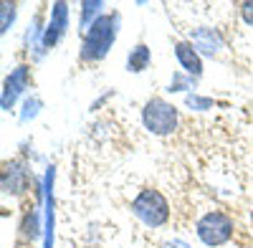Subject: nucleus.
Returning <instances> with one entry per match:
<instances>
[{
  "label": "nucleus",
  "mask_w": 253,
  "mask_h": 248,
  "mask_svg": "<svg viewBox=\"0 0 253 248\" xmlns=\"http://www.w3.org/2000/svg\"><path fill=\"white\" fill-rule=\"evenodd\" d=\"M122 28V15L119 10L104 13L96 23L81 36V48H79V58L84 64H99L109 56L112 46L117 43V36Z\"/></svg>",
  "instance_id": "obj_1"
},
{
  "label": "nucleus",
  "mask_w": 253,
  "mask_h": 248,
  "mask_svg": "<svg viewBox=\"0 0 253 248\" xmlns=\"http://www.w3.org/2000/svg\"><path fill=\"white\" fill-rule=\"evenodd\" d=\"M142 127L155 137H170L180 127V109L162 96H152L142 107Z\"/></svg>",
  "instance_id": "obj_2"
},
{
  "label": "nucleus",
  "mask_w": 253,
  "mask_h": 248,
  "mask_svg": "<svg viewBox=\"0 0 253 248\" xmlns=\"http://www.w3.org/2000/svg\"><path fill=\"white\" fill-rule=\"evenodd\" d=\"M132 215L147 228H162L170 220V203L160 190L144 188L132 200Z\"/></svg>",
  "instance_id": "obj_3"
},
{
  "label": "nucleus",
  "mask_w": 253,
  "mask_h": 248,
  "mask_svg": "<svg viewBox=\"0 0 253 248\" xmlns=\"http://www.w3.org/2000/svg\"><path fill=\"white\" fill-rule=\"evenodd\" d=\"M233 233H236V223L223 210H208L195 223V236L208 248H220V246L230 243Z\"/></svg>",
  "instance_id": "obj_4"
},
{
  "label": "nucleus",
  "mask_w": 253,
  "mask_h": 248,
  "mask_svg": "<svg viewBox=\"0 0 253 248\" xmlns=\"http://www.w3.org/2000/svg\"><path fill=\"white\" fill-rule=\"evenodd\" d=\"M31 182H33V172H31V165L26 160H5L3 162V172H0V188H3V195L10 198H23L31 190Z\"/></svg>",
  "instance_id": "obj_5"
},
{
  "label": "nucleus",
  "mask_w": 253,
  "mask_h": 248,
  "mask_svg": "<svg viewBox=\"0 0 253 248\" xmlns=\"http://www.w3.org/2000/svg\"><path fill=\"white\" fill-rule=\"evenodd\" d=\"M31 81H33V74H31L28 64L13 66L10 74L5 76V81H3V91H0V109H3V112L15 109L18 99L26 96V89L31 86Z\"/></svg>",
  "instance_id": "obj_6"
},
{
  "label": "nucleus",
  "mask_w": 253,
  "mask_h": 248,
  "mask_svg": "<svg viewBox=\"0 0 253 248\" xmlns=\"http://www.w3.org/2000/svg\"><path fill=\"white\" fill-rule=\"evenodd\" d=\"M66 28H69V5L66 3H51V18L46 23V31H43V53H48L51 48H56L61 43V38L66 36Z\"/></svg>",
  "instance_id": "obj_7"
},
{
  "label": "nucleus",
  "mask_w": 253,
  "mask_h": 248,
  "mask_svg": "<svg viewBox=\"0 0 253 248\" xmlns=\"http://www.w3.org/2000/svg\"><path fill=\"white\" fill-rule=\"evenodd\" d=\"M190 43L195 46V51L205 58H215L220 56V51L225 48V41L220 36L218 28H210V26H198L193 28V33H190Z\"/></svg>",
  "instance_id": "obj_8"
},
{
  "label": "nucleus",
  "mask_w": 253,
  "mask_h": 248,
  "mask_svg": "<svg viewBox=\"0 0 253 248\" xmlns=\"http://www.w3.org/2000/svg\"><path fill=\"white\" fill-rule=\"evenodd\" d=\"M175 58L180 64V71H185L187 76L200 79L203 76V56L195 51V46L190 41H175Z\"/></svg>",
  "instance_id": "obj_9"
},
{
  "label": "nucleus",
  "mask_w": 253,
  "mask_h": 248,
  "mask_svg": "<svg viewBox=\"0 0 253 248\" xmlns=\"http://www.w3.org/2000/svg\"><path fill=\"white\" fill-rule=\"evenodd\" d=\"M53 177H56V167L51 165V167L46 170L43 175V248H53Z\"/></svg>",
  "instance_id": "obj_10"
},
{
  "label": "nucleus",
  "mask_w": 253,
  "mask_h": 248,
  "mask_svg": "<svg viewBox=\"0 0 253 248\" xmlns=\"http://www.w3.org/2000/svg\"><path fill=\"white\" fill-rule=\"evenodd\" d=\"M104 8H107V3H101V0H84L81 3V8H79V33L81 36L86 33L104 13H107Z\"/></svg>",
  "instance_id": "obj_11"
},
{
  "label": "nucleus",
  "mask_w": 253,
  "mask_h": 248,
  "mask_svg": "<svg viewBox=\"0 0 253 248\" xmlns=\"http://www.w3.org/2000/svg\"><path fill=\"white\" fill-rule=\"evenodd\" d=\"M152 64V51L147 43H137L129 53H126V71L129 74H142Z\"/></svg>",
  "instance_id": "obj_12"
},
{
  "label": "nucleus",
  "mask_w": 253,
  "mask_h": 248,
  "mask_svg": "<svg viewBox=\"0 0 253 248\" xmlns=\"http://www.w3.org/2000/svg\"><path fill=\"white\" fill-rule=\"evenodd\" d=\"M41 231H43L41 228V210H36V208L26 210L23 218H20V225H18V236L28 243H33L41 236Z\"/></svg>",
  "instance_id": "obj_13"
},
{
  "label": "nucleus",
  "mask_w": 253,
  "mask_h": 248,
  "mask_svg": "<svg viewBox=\"0 0 253 248\" xmlns=\"http://www.w3.org/2000/svg\"><path fill=\"white\" fill-rule=\"evenodd\" d=\"M195 84H198V79H193V76H187L185 71H175L172 74V79H170V84H167V94H193L190 89H195Z\"/></svg>",
  "instance_id": "obj_14"
},
{
  "label": "nucleus",
  "mask_w": 253,
  "mask_h": 248,
  "mask_svg": "<svg viewBox=\"0 0 253 248\" xmlns=\"http://www.w3.org/2000/svg\"><path fill=\"white\" fill-rule=\"evenodd\" d=\"M41 109H43V101H41V96H38V94H28V96L23 99V107H20L18 122H20V124L33 122V119L41 114Z\"/></svg>",
  "instance_id": "obj_15"
},
{
  "label": "nucleus",
  "mask_w": 253,
  "mask_h": 248,
  "mask_svg": "<svg viewBox=\"0 0 253 248\" xmlns=\"http://www.w3.org/2000/svg\"><path fill=\"white\" fill-rule=\"evenodd\" d=\"M15 18H18V5L3 0V3H0V33L8 36L15 26Z\"/></svg>",
  "instance_id": "obj_16"
},
{
  "label": "nucleus",
  "mask_w": 253,
  "mask_h": 248,
  "mask_svg": "<svg viewBox=\"0 0 253 248\" xmlns=\"http://www.w3.org/2000/svg\"><path fill=\"white\" fill-rule=\"evenodd\" d=\"M185 107L193 109V112H210V109L215 107V101L210 99V96H200V94L193 91V94L185 96Z\"/></svg>",
  "instance_id": "obj_17"
},
{
  "label": "nucleus",
  "mask_w": 253,
  "mask_h": 248,
  "mask_svg": "<svg viewBox=\"0 0 253 248\" xmlns=\"http://www.w3.org/2000/svg\"><path fill=\"white\" fill-rule=\"evenodd\" d=\"M241 20L246 26L253 28V0H246V3H241Z\"/></svg>",
  "instance_id": "obj_18"
},
{
  "label": "nucleus",
  "mask_w": 253,
  "mask_h": 248,
  "mask_svg": "<svg viewBox=\"0 0 253 248\" xmlns=\"http://www.w3.org/2000/svg\"><path fill=\"white\" fill-rule=\"evenodd\" d=\"M162 248H193L187 241H182V238H170V241H165L162 243Z\"/></svg>",
  "instance_id": "obj_19"
},
{
  "label": "nucleus",
  "mask_w": 253,
  "mask_h": 248,
  "mask_svg": "<svg viewBox=\"0 0 253 248\" xmlns=\"http://www.w3.org/2000/svg\"><path fill=\"white\" fill-rule=\"evenodd\" d=\"M18 248H28V246H18Z\"/></svg>",
  "instance_id": "obj_20"
}]
</instances>
